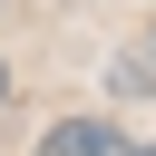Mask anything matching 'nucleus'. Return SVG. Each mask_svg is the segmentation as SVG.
<instances>
[{"instance_id": "2", "label": "nucleus", "mask_w": 156, "mask_h": 156, "mask_svg": "<svg viewBox=\"0 0 156 156\" xmlns=\"http://www.w3.org/2000/svg\"><path fill=\"white\" fill-rule=\"evenodd\" d=\"M107 78H117V98H156V39H146V49H117Z\"/></svg>"}, {"instance_id": "3", "label": "nucleus", "mask_w": 156, "mask_h": 156, "mask_svg": "<svg viewBox=\"0 0 156 156\" xmlns=\"http://www.w3.org/2000/svg\"><path fill=\"white\" fill-rule=\"evenodd\" d=\"M0 107H10V68H0Z\"/></svg>"}, {"instance_id": "1", "label": "nucleus", "mask_w": 156, "mask_h": 156, "mask_svg": "<svg viewBox=\"0 0 156 156\" xmlns=\"http://www.w3.org/2000/svg\"><path fill=\"white\" fill-rule=\"evenodd\" d=\"M29 156H136V146L117 136V117H58Z\"/></svg>"}, {"instance_id": "5", "label": "nucleus", "mask_w": 156, "mask_h": 156, "mask_svg": "<svg viewBox=\"0 0 156 156\" xmlns=\"http://www.w3.org/2000/svg\"><path fill=\"white\" fill-rule=\"evenodd\" d=\"M146 39H156V29H146Z\"/></svg>"}, {"instance_id": "4", "label": "nucleus", "mask_w": 156, "mask_h": 156, "mask_svg": "<svg viewBox=\"0 0 156 156\" xmlns=\"http://www.w3.org/2000/svg\"><path fill=\"white\" fill-rule=\"evenodd\" d=\"M136 156H156V146H136Z\"/></svg>"}]
</instances>
